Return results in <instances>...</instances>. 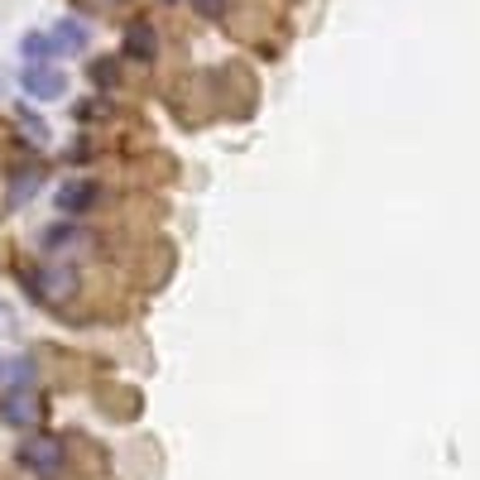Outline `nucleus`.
I'll use <instances>...</instances> for the list:
<instances>
[{"label":"nucleus","mask_w":480,"mask_h":480,"mask_svg":"<svg viewBox=\"0 0 480 480\" xmlns=\"http://www.w3.org/2000/svg\"><path fill=\"white\" fill-rule=\"evenodd\" d=\"M20 466L30 476H39V480H58V471H63L58 437H30V442L20 447Z\"/></svg>","instance_id":"1"},{"label":"nucleus","mask_w":480,"mask_h":480,"mask_svg":"<svg viewBox=\"0 0 480 480\" xmlns=\"http://www.w3.org/2000/svg\"><path fill=\"white\" fill-rule=\"evenodd\" d=\"M96 5H120V0H96Z\"/></svg>","instance_id":"9"},{"label":"nucleus","mask_w":480,"mask_h":480,"mask_svg":"<svg viewBox=\"0 0 480 480\" xmlns=\"http://www.w3.org/2000/svg\"><path fill=\"white\" fill-rule=\"evenodd\" d=\"M5 418L10 422H34V399H20V394L5 399Z\"/></svg>","instance_id":"6"},{"label":"nucleus","mask_w":480,"mask_h":480,"mask_svg":"<svg viewBox=\"0 0 480 480\" xmlns=\"http://www.w3.org/2000/svg\"><path fill=\"white\" fill-rule=\"evenodd\" d=\"M96 202V182H63L58 188V211H67V217H82V211H87Z\"/></svg>","instance_id":"5"},{"label":"nucleus","mask_w":480,"mask_h":480,"mask_svg":"<svg viewBox=\"0 0 480 480\" xmlns=\"http://www.w3.org/2000/svg\"><path fill=\"white\" fill-rule=\"evenodd\" d=\"M20 87L39 96V102H53V96H63L67 92V77L58 73V67H44V63H24V73H20Z\"/></svg>","instance_id":"2"},{"label":"nucleus","mask_w":480,"mask_h":480,"mask_svg":"<svg viewBox=\"0 0 480 480\" xmlns=\"http://www.w3.org/2000/svg\"><path fill=\"white\" fill-rule=\"evenodd\" d=\"M116 77H120L116 58H102V63H92V82H96V87H116Z\"/></svg>","instance_id":"7"},{"label":"nucleus","mask_w":480,"mask_h":480,"mask_svg":"<svg viewBox=\"0 0 480 480\" xmlns=\"http://www.w3.org/2000/svg\"><path fill=\"white\" fill-rule=\"evenodd\" d=\"M125 53H130V58H139V63L159 58V34H154L149 20H135L130 30H125Z\"/></svg>","instance_id":"3"},{"label":"nucleus","mask_w":480,"mask_h":480,"mask_svg":"<svg viewBox=\"0 0 480 480\" xmlns=\"http://www.w3.org/2000/svg\"><path fill=\"white\" fill-rule=\"evenodd\" d=\"M192 5H197V15H207V20L226 15V0H192Z\"/></svg>","instance_id":"8"},{"label":"nucleus","mask_w":480,"mask_h":480,"mask_svg":"<svg viewBox=\"0 0 480 480\" xmlns=\"http://www.w3.org/2000/svg\"><path fill=\"white\" fill-rule=\"evenodd\" d=\"M49 44H53V58L77 53L82 44H87V24H82V20H58V24H53V34H49Z\"/></svg>","instance_id":"4"}]
</instances>
